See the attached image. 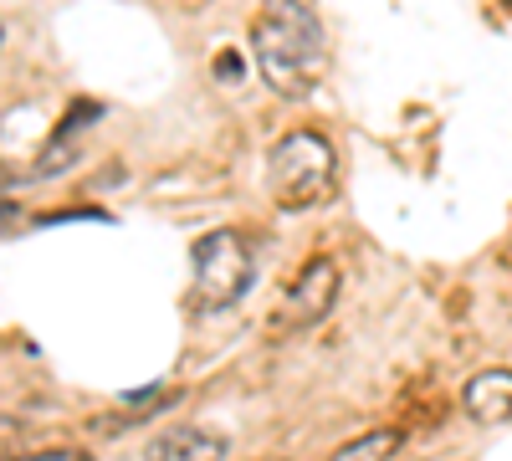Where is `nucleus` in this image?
Instances as JSON below:
<instances>
[{
    "label": "nucleus",
    "mask_w": 512,
    "mask_h": 461,
    "mask_svg": "<svg viewBox=\"0 0 512 461\" xmlns=\"http://www.w3.org/2000/svg\"><path fill=\"white\" fill-rule=\"evenodd\" d=\"M251 52L262 82L282 98H308L328 62L323 26L303 0H267L251 26Z\"/></svg>",
    "instance_id": "f257e3e1"
},
{
    "label": "nucleus",
    "mask_w": 512,
    "mask_h": 461,
    "mask_svg": "<svg viewBox=\"0 0 512 461\" xmlns=\"http://www.w3.org/2000/svg\"><path fill=\"white\" fill-rule=\"evenodd\" d=\"M190 292H185V303L190 313L210 318V313H226L246 298V287H251V272H256V257H251V246L241 231H210L195 241L190 251Z\"/></svg>",
    "instance_id": "f03ea898"
},
{
    "label": "nucleus",
    "mask_w": 512,
    "mask_h": 461,
    "mask_svg": "<svg viewBox=\"0 0 512 461\" xmlns=\"http://www.w3.org/2000/svg\"><path fill=\"white\" fill-rule=\"evenodd\" d=\"M333 144L318 129H292L287 139H277V149L267 154V185L282 211H308V205L328 200L333 190Z\"/></svg>",
    "instance_id": "7ed1b4c3"
},
{
    "label": "nucleus",
    "mask_w": 512,
    "mask_h": 461,
    "mask_svg": "<svg viewBox=\"0 0 512 461\" xmlns=\"http://www.w3.org/2000/svg\"><path fill=\"white\" fill-rule=\"evenodd\" d=\"M338 303V262L328 257H313L303 272L292 277V287L282 292L277 303V318H272V333H297V328H318Z\"/></svg>",
    "instance_id": "20e7f679"
},
{
    "label": "nucleus",
    "mask_w": 512,
    "mask_h": 461,
    "mask_svg": "<svg viewBox=\"0 0 512 461\" xmlns=\"http://www.w3.org/2000/svg\"><path fill=\"white\" fill-rule=\"evenodd\" d=\"M461 410L477 426H502L512 421V369H482L461 385Z\"/></svg>",
    "instance_id": "39448f33"
},
{
    "label": "nucleus",
    "mask_w": 512,
    "mask_h": 461,
    "mask_svg": "<svg viewBox=\"0 0 512 461\" xmlns=\"http://www.w3.org/2000/svg\"><path fill=\"white\" fill-rule=\"evenodd\" d=\"M226 451H231V436L205 431V426H185V431L154 436L144 446V461H226Z\"/></svg>",
    "instance_id": "423d86ee"
},
{
    "label": "nucleus",
    "mask_w": 512,
    "mask_h": 461,
    "mask_svg": "<svg viewBox=\"0 0 512 461\" xmlns=\"http://www.w3.org/2000/svg\"><path fill=\"white\" fill-rule=\"evenodd\" d=\"M405 446V431H395V426H379V431H364V436H354L349 446H338L328 461H395V451Z\"/></svg>",
    "instance_id": "0eeeda50"
},
{
    "label": "nucleus",
    "mask_w": 512,
    "mask_h": 461,
    "mask_svg": "<svg viewBox=\"0 0 512 461\" xmlns=\"http://www.w3.org/2000/svg\"><path fill=\"white\" fill-rule=\"evenodd\" d=\"M21 461H88L82 446H52V451H36V456H21Z\"/></svg>",
    "instance_id": "6e6552de"
},
{
    "label": "nucleus",
    "mask_w": 512,
    "mask_h": 461,
    "mask_svg": "<svg viewBox=\"0 0 512 461\" xmlns=\"http://www.w3.org/2000/svg\"><path fill=\"white\" fill-rule=\"evenodd\" d=\"M216 77H221V82H236V57H231V52L216 57Z\"/></svg>",
    "instance_id": "1a4fd4ad"
}]
</instances>
